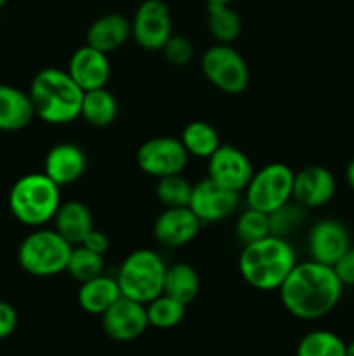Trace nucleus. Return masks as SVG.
I'll return each mask as SVG.
<instances>
[{"instance_id":"obj_1","label":"nucleus","mask_w":354,"mask_h":356,"mask_svg":"<svg viewBox=\"0 0 354 356\" xmlns=\"http://www.w3.org/2000/svg\"><path fill=\"white\" fill-rule=\"evenodd\" d=\"M344 285L335 270L309 259L295 264L278 289L283 308L298 320H319L332 313L342 298Z\"/></svg>"},{"instance_id":"obj_2","label":"nucleus","mask_w":354,"mask_h":356,"mask_svg":"<svg viewBox=\"0 0 354 356\" xmlns=\"http://www.w3.org/2000/svg\"><path fill=\"white\" fill-rule=\"evenodd\" d=\"M297 264L294 247L287 238L267 235L266 238L243 245L238 270L246 285L260 292L281 287Z\"/></svg>"},{"instance_id":"obj_3","label":"nucleus","mask_w":354,"mask_h":356,"mask_svg":"<svg viewBox=\"0 0 354 356\" xmlns=\"http://www.w3.org/2000/svg\"><path fill=\"white\" fill-rule=\"evenodd\" d=\"M30 99L35 117L51 125H66L80 118L83 90L66 70L44 68L30 83Z\"/></svg>"},{"instance_id":"obj_4","label":"nucleus","mask_w":354,"mask_h":356,"mask_svg":"<svg viewBox=\"0 0 354 356\" xmlns=\"http://www.w3.org/2000/svg\"><path fill=\"white\" fill-rule=\"evenodd\" d=\"M61 205L59 186L44 172L21 176L9 191V209L17 222L42 228L52 221Z\"/></svg>"},{"instance_id":"obj_5","label":"nucleus","mask_w":354,"mask_h":356,"mask_svg":"<svg viewBox=\"0 0 354 356\" xmlns=\"http://www.w3.org/2000/svg\"><path fill=\"white\" fill-rule=\"evenodd\" d=\"M167 266L160 254L149 249H137L128 254L117 273L121 296L148 305L163 294Z\"/></svg>"},{"instance_id":"obj_6","label":"nucleus","mask_w":354,"mask_h":356,"mask_svg":"<svg viewBox=\"0 0 354 356\" xmlns=\"http://www.w3.org/2000/svg\"><path fill=\"white\" fill-rule=\"evenodd\" d=\"M73 245L56 229L37 228L21 242L17 263L21 270L37 278H49L66 271Z\"/></svg>"},{"instance_id":"obj_7","label":"nucleus","mask_w":354,"mask_h":356,"mask_svg":"<svg viewBox=\"0 0 354 356\" xmlns=\"http://www.w3.org/2000/svg\"><path fill=\"white\" fill-rule=\"evenodd\" d=\"M295 172L287 163H267L253 172L248 186L245 188L246 207L271 214L292 202L294 197Z\"/></svg>"},{"instance_id":"obj_8","label":"nucleus","mask_w":354,"mask_h":356,"mask_svg":"<svg viewBox=\"0 0 354 356\" xmlns=\"http://www.w3.org/2000/svg\"><path fill=\"white\" fill-rule=\"evenodd\" d=\"M205 79L224 94H242L248 87L250 72L245 58L231 44H215L201 56Z\"/></svg>"},{"instance_id":"obj_9","label":"nucleus","mask_w":354,"mask_h":356,"mask_svg":"<svg viewBox=\"0 0 354 356\" xmlns=\"http://www.w3.org/2000/svg\"><path fill=\"white\" fill-rule=\"evenodd\" d=\"M189 155L180 139L170 136H160L142 143L135 153L139 169L151 177H165L180 174L186 169Z\"/></svg>"},{"instance_id":"obj_10","label":"nucleus","mask_w":354,"mask_h":356,"mask_svg":"<svg viewBox=\"0 0 354 356\" xmlns=\"http://www.w3.org/2000/svg\"><path fill=\"white\" fill-rule=\"evenodd\" d=\"M132 38L146 51H162L172 37V17L163 0H144L130 21Z\"/></svg>"},{"instance_id":"obj_11","label":"nucleus","mask_w":354,"mask_h":356,"mask_svg":"<svg viewBox=\"0 0 354 356\" xmlns=\"http://www.w3.org/2000/svg\"><path fill=\"white\" fill-rule=\"evenodd\" d=\"M253 172L246 153L233 145H221L208 159V179L235 193L245 191Z\"/></svg>"},{"instance_id":"obj_12","label":"nucleus","mask_w":354,"mask_h":356,"mask_svg":"<svg viewBox=\"0 0 354 356\" xmlns=\"http://www.w3.org/2000/svg\"><path fill=\"white\" fill-rule=\"evenodd\" d=\"M239 193L219 186L212 179L205 177L196 183L191 191V200L187 207L194 212L201 225H214L228 219L238 207Z\"/></svg>"},{"instance_id":"obj_13","label":"nucleus","mask_w":354,"mask_h":356,"mask_svg":"<svg viewBox=\"0 0 354 356\" xmlns=\"http://www.w3.org/2000/svg\"><path fill=\"white\" fill-rule=\"evenodd\" d=\"M103 330L110 339L128 343L141 337L149 327L146 305L121 296L110 309L101 315Z\"/></svg>"},{"instance_id":"obj_14","label":"nucleus","mask_w":354,"mask_h":356,"mask_svg":"<svg viewBox=\"0 0 354 356\" xmlns=\"http://www.w3.org/2000/svg\"><path fill=\"white\" fill-rule=\"evenodd\" d=\"M351 247V235L339 219L325 218L314 222L307 235L309 257L316 263L332 266Z\"/></svg>"},{"instance_id":"obj_15","label":"nucleus","mask_w":354,"mask_h":356,"mask_svg":"<svg viewBox=\"0 0 354 356\" xmlns=\"http://www.w3.org/2000/svg\"><path fill=\"white\" fill-rule=\"evenodd\" d=\"M200 219L189 207H165L153 225V235L167 249H180L193 242L201 228Z\"/></svg>"},{"instance_id":"obj_16","label":"nucleus","mask_w":354,"mask_h":356,"mask_svg":"<svg viewBox=\"0 0 354 356\" xmlns=\"http://www.w3.org/2000/svg\"><path fill=\"white\" fill-rule=\"evenodd\" d=\"M337 193V179L326 167L309 165L294 176L295 204L304 209H319L330 204Z\"/></svg>"},{"instance_id":"obj_17","label":"nucleus","mask_w":354,"mask_h":356,"mask_svg":"<svg viewBox=\"0 0 354 356\" xmlns=\"http://www.w3.org/2000/svg\"><path fill=\"white\" fill-rule=\"evenodd\" d=\"M66 72L71 76L73 82L83 92H87V90L106 87L111 75V65L106 52H101L85 44L73 52Z\"/></svg>"},{"instance_id":"obj_18","label":"nucleus","mask_w":354,"mask_h":356,"mask_svg":"<svg viewBox=\"0 0 354 356\" xmlns=\"http://www.w3.org/2000/svg\"><path fill=\"white\" fill-rule=\"evenodd\" d=\"M87 167L85 153L73 143H61L52 146L45 155L44 174L51 177L59 188L76 183Z\"/></svg>"},{"instance_id":"obj_19","label":"nucleus","mask_w":354,"mask_h":356,"mask_svg":"<svg viewBox=\"0 0 354 356\" xmlns=\"http://www.w3.org/2000/svg\"><path fill=\"white\" fill-rule=\"evenodd\" d=\"M132 37L130 21L117 13H108L92 21L85 35V44L101 52L120 49Z\"/></svg>"},{"instance_id":"obj_20","label":"nucleus","mask_w":354,"mask_h":356,"mask_svg":"<svg viewBox=\"0 0 354 356\" xmlns=\"http://www.w3.org/2000/svg\"><path fill=\"white\" fill-rule=\"evenodd\" d=\"M54 229L73 247L82 245L94 229V218L90 209L78 200L61 202L54 216Z\"/></svg>"},{"instance_id":"obj_21","label":"nucleus","mask_w":354,"mask_h":356,"mask_svg":"<svg viewBox=\"0 0 354 356\" xmlns=\"http://www.w3.org/2000/svg\"><path fill=\"white\" fill-rule=\"evenodd\" d=\"M35 110L30 94L17 87L0 83V131L16 132L28 127Z\"/></svg>"},{"instance_id":"obj_22","label":"nucleus","mask_w":354,"mask_h":356,"mask_svg":"<svg viewBox=\"0 0 354 356\" xmlns=\"http://www.w3.org/2000/svg\"><path fill=\"white\" fill-rule=\"evenodd\" d=\"M121 298L117 278L99 275L89 282L80 284L78 305L89 315H103Z\"/></svg>"},{"instance_id":"obj_23","label":"nucleus","mask_w":354,"mask_h":356,"mask_svg":"<svg viewBox=\"0 0 354 356\" xmlns=\"http://www.w3.org/2000/svg\"><path fill=\"white\" fill-rule=\"evenodd\" d=\"M198 292H200V277L191 264L177 263L167 266L163 294L187 306L196 299Z\"/></svg>"},{"instance_id":"obj_24","label":"nucleus","mask_w":354,"mask_h":356,"mask_svg":"<svg viewBox=\"0 0 354 356\" xmlns=\"http://www.w3.org/2000/svg\"><path fill=\"white\" fill-rule=\"evenodd\" d=\"M118 115L117 97L103 87L83 92L82 111L80 117L92 127H108L115 122Z\"/></svg>"},{"instance_id":"obj_25","label":"nucleus","mask_w":354,"mask_h":356,"mask_svg":"<svg viewBox=\"0 0 354 356\" xmlns=\"http://www.w3.org/2000/svg\"><path fill=\"white\" fill-rule=\"evenodd\" d=\"M207 23L217 44H233L242 35V17L231 3H207Z\"/></svg>"},{"instance_id":"obj_26","label":"nucleus","mask_w":354,"mask_h":356,"mask_svg":"<svg viewBox=\"0 0 354 356\" xmlns=\"http://www.w3.org/2000/svg\"><path fill=\"white\" fill-rule=\"evenodd\" d=\"M179 139L186 148L187 155L196 156V159H210L215 149L222 145L219 132L210 124L201 120L189 122L183 129Z\"/></svg>"},{"instance_id":"obj_27","label":"nucleus","mask_w":354,"mask_h":356,"mask_svg":"<svg viewBox=\"0 0 354 356\" xmlns=\"http://www.w3.org/2000/svg\"><path fill=\"white\" fill-rule=\"evenodd\" d=\"M347 344L332 330H312L305 334L295 356H346Z\"/></svg>"},{"instance_id":"obj_28","label":"nucleus","mask_w":354,"mask_h":356,"mask_svg":"<svg viewBox=\"0 0 354 356\" xmlns=\"http://www.w3.org/2000/svg\"><path fill=\"white\" fill-rule=\"evenodd\" d=\"M66 273L78 284L89 282L104 273V256L83 245L73 247Z\"/></svg>"},{"instance_id":"obj_29","label":"nucleus","mask_w":354,"mask_h":356,"mask_svg":"<svg viewBox=\"0 0 354 356\" xmlns=\"http://www.w3.org/2000/svg\"><path fill=\"white\" fill-rule=\"evenodd\" d=\"M146 315H148L149 327L155 329H174L179 325L186 315V306L169 296L162 294L151 302L146 305Z\"/></svg>"},{"instance_id":"obj_30","label":"nucleus","mask_w":354,"mask_h":356,"mask_svg":"<svg viewBox=\"0 0 354 356\" xmlns=\"http://www.w3.org/2000/svg\"><path fill=\"white\" fill-rule=\"evenodd\" d=\"M189 181L183 177V174L160 177L156 183V198L163 207H187L191 200Z\"/></svg>"},{"instance_id":"obj_31","label":"nucleus","mask_w":354,"mask_h":356,"mask_svg":"<svg viewBox=\"0 0 354 356\" xmlns=\"http://www.w3.org/2000/svg\"><path fill=\"white\" fill-rule=\"evenodd\" d=\"M236 235L243 245L266 238L267 235H271L269 214L246 207V211L236 221Z\"/></svg>"},{"instance_id":"obj_32","label":"nucleus","mask_w":354,"mask_h":356,"mask_svg":"<svg viewBox=\"0 0 354 356\" xmlns=\"http://www.w3.org/2000/svg\"><path fill=\"white\" fill-rule=\"evenodd\" d=\"M304 216L305 209L302 207V205L288 202L287 205H283V207H280L278 211L271 212L269 214L271 235L287 238L288 233L294 232V229L304 221Z\"/></svg>"},{"instance_id":"obj_33","label":"nucleus","mask_w":354,"mask_h":356,"mask_svg":"<svg viewBox=\"0 0 354 356\" xmlns=\"http://www.w3.org/2000/svg\"><path fill=\"white\" fill-rule=\"evenodd\" d=\"M163 56L172 66H186L193 58L194 47L183 35H172L162 47Z\"/></svg>"},{"instance_id":"obj_34","label":"nucleus","mask_w":354,"mask_h":356,"mask_svg":"<svg viewBox=\"0 0 354 356\" xmlns=\"http://www.w3.org/2000/svg\"><path fill=\"white\" fill-rule=\"evenodd\" d=\"M333 270H335L337 277L342 282V285H349L354 287V247L351 245L346 252L342 254L339 261L333 264Z\"/></svg>"},{"instance_id":"obj_35","label":"nucleus","mask_w":354,"mask_h":356,"mask_svg":"<svg viewBox=\"0 0 354 356\" xmlns=\"http://www.w3.org/2000/svg\"><path fill=\"white\" fill-rule=\"evenodd\" d=\"M17 327V312L12 305L0 301V339L12 336Z\"/></svg>"},{"instance_id":"obj_36","label":"nucleus","mask_w":354,"mask_h":356,"mask_svg":"<svg viewBox=\"0 0 354 356\" xmlns=\"http://www.w3.org/2000/svg\"><path fill=\"white\" fill-rule=\"evenodd\" d=\"M82 245L87 247V249L94 250V252L103 254L104 256V254H106V250L110 249V240H108V236L104 235L103 232H99V229L94 228L92 232L87 235V238L83 240Z\"/></svg>"},{"instance_id":"obj_37","label":"nucleus","mask_w":354,"mask_h":356,"mask_svg":"<svg viewBox=\"0 0 354 356\" xmlns=\"http://www.w3.org/2000/svg\"><path fill=\"white\" fill-rule=\"evenodd\" d=\"M346 181H347V184H349L351 190L354 191V159L351 160L346 167Z\"/></svg>"},{"instance_id":"obj_38","label":"nucleus","mask_w":354,"mask_h":356,"mask_svg":"<svg viewBox=\"0 0 354 356\" xmlns=\"http://www.w3.org/2000/svg\"><path fill=\"white\" fill-rule=\"evenodd\" d=\"M346 356H354V341L346 346Z\"/></svg>"},{"instance_id":"obj_39","label":"nucleus","mask_w":354,"mask_h":356,"mask_svg":"<svg viewBox=\"0 0 354 356\" xmlns=\"http://www.w3.org/2000/svg\"><path fill=\"white\" fill-rule=\"evenodd\" d=\"M235 0H207V3H233Z\"/></svg>"},{"instance_id":"obj_40","label":"nucleus","mask_w":354,"mask_h":356,"mask_svg":"<svg viewBox=\"0 0 354 356\" xmlns=\"http://www.w3.org/2000/svg\"><path fill=\"white\" fill-rule=\"evenodd\" d=\"M6 3H7V0H0V9H2V7L6 6Z\"/></svg>"},{"instance_id":"obj_41","label":"nucleus","mask_w":354,"mask_h":356,"mask_svg":"<svg viewBox=\"0 0 354 356\" xmlns=\"http://www.w3.org/2000/svg\"><path fill=\"white\" fill-rule=\"evenodd\" d=\"M264 2H266V0H264Z\"/></svg>"}]
</instances>
